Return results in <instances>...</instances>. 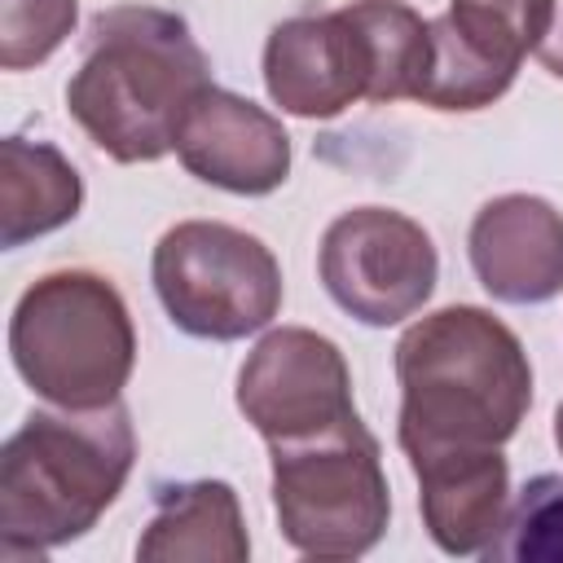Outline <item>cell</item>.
Here are the masks:
<instances>
[{
	"mask_svg": "<svg viewBox=\"0 0 563 563\" xmlns=\"http://www.w3.org/2000/svg\"><path fill=\"white\" fill-rule=\"evenodd\" d=\"M523 57L528 53L506 31L449 4L431 18V57L418 101L431 110H484L515 84Z\"/></svg>",
	"mask_w": 563,
	"mask_h": 563,
	"instance_id": "4fadbf2b",
	"label": "cell"
},
{
	"mask_svg": "<svg viewBox=\"0 0 563 563\" xmlns=\"http://www.w3.org/2000/svg\"><path fill=\"white\" fill-rule=\"evenodd\" d=\"M251 554L238 493L224 479H189L158 488V510L136 541L145 563H242Z\"/></svg>",
	"mask_w": 563,
	"mask_h": 563,
	"instance_id": "5bb4252c",
	"label": "cell"
},
{
	"mask_svg": "<svg viewBox=\"0 0 563 563\" xmlns=\"http://www.w3.org/2000/svg\"><path fill=\"white\" fill-rule=\"evenodd\" d=\"M475 4L497 9V13L510 18L528 40L541 44V35H545V26H550V4H554V0H475Z\"/></svg>",
	"mask_w": 563,
	"mask_h": 563,
	"instance_id": "d6986e66",
	"label": "cell"
},
{
	"mask_svg": "<svg viewBox=\"0 0 563 563\" xmlns=\"http://www.w3.org/2000/svg\"><path fill=\"white\" fill-rule=\"evenodd\" d=\"M537 62H541L550 75L563 79V0L550 4V26H545V35H541V44H537Z\"/></svg>",
	"mask_w": 563,
	"mask_h": 563,
	"instance_id": "ffe728a7",
	"label": "cell"
},
{
	"mask_svg": "<svg viewBox=\"0 0 563 563\" xmlns=\"http://www.w3.org/2000/svg\"><path fill=\"white\" fill-rule=\"evenodd\" d=\"M418 506L444 554H484L510 510V466L501 449H431L409 457Z\"/></svg>",
	"mask_w": 563,
	"mask_h": 563,
	"instance_id": "7c38bea8",
	"label": "cell"
},
{
	"mask_svg": "<svg viewBox=\"0 0 563 563\" xmlns=\"http://www.w3.org/2000/svg\"><path fill=\"white\" fill-rule=\"evenodd\" d=\"M484 554L510 563H563V475L528 479L523 493L510 497L506 523Z\"/></svg>",
	"mask_w": 563,
	"mask_h": 563,
	"instance_id": "e0dca14e",
	"label": "cell"
},
{
	"mask_svg": "<svg viewBox=\"0 0 563 563\" xmlns=\"http://www.w3.org/2000/svg\"><path fill=\"white\" fill-rule=\"evenodd\" d=\"M154 290L176 330L233 343L264 330L282 308L273 251L220 220H180L154 246Z\"/></svg>",
	"mask_w": 563,
	"mask_h": 563,
	"instance_id": "8992f818",
	"label": "cell"
},
{
	"mask_svg": "<svg viewBox=\"0 0 563 563\" xmlns=\"http://www.w3.org/2000/svg\"><path fill=\"white\" fill-rule=\"evenodd\" d=\"M264 88L295 119H334L352 101H369L374 53L352 9L277 22L264 44Z\"/></svg>",
	"mask_w": 563,
	"mask_h": 563,
	"instance_id": "9c48e42d",
	"label": "cell"
},
{
	"mask_svg": "<svg viewBox=\"0 0 563 563\" xmlns=\"http://www.w3.org/2000/svg\"><path fill=\"white\" fill-rule=\"evenodd\" d=\"M405 457L431 449H501L528 405L532 365L519 334L475 303L413 321L396 343Z\"/></svg>",
	"mask_w": 563,
	"mask_h": 563,
	"instance_id": "6da1fadb",
	"label": "cell"
},
{
	"mask_svg": "<svg viewBox=\"0 0 563 563\" xmlns=\"http://www.w3.org/2000/svg\"><path fill=\"white\" fill-rule=\"evenodd\" d=\"M136 462L128 409L31 413L0 449V559H40L84 537Z\"/></svg>",
	"mask_w": 563,
	"mask_h": 563,
	"instance_id": "3957f363",
	"label": "cell"
},
{
	"mask_svg": "<svg viewBox=\"0 0 563 563\" xmlns=\"http://www.w3.org/2000/svg\"><path fill=\"white\" fill-rule=\"evenodd\" d=\"M554 444H559V453H563V405H559V413H554Z\"/></svg>",
	"mask_w": 563,
	"mask_h": 563,
	"instance_id": "44dd1931",
	"label": "cell"
},
{
	"mask_svg": "<svg viewBox=\"0 0 563 563\" xmlns=\"http://www.w3.org/2000/svg\"><path fill=\"white\" fill-rule=\"evenodd\" d=\"M84 180L57 145L4 136L0 141V242L13 251L75 220Z\"/></svg>",
	"mask_w": 563,
	"mask_h": 563,
	"instance_id": "9a60e30c",
	"label": "cell"
},
{
	"mask_svg": "<svg viewBox=\"0 0 563 563\" xmlns=\"http://www.w3.org/2000/svg\"><path fill=\"white\" fill-rule=\"evenodd\" d=\"M471 268L501 303H545L563 290V211L537 194H501L471 220Z\"/></svg>",
	"mask_w": 563,
	"mask_h": 563,
	"instance_id": "8fae6325",
	"label": "cell"
},
{
	"mask_svg": "<svg viewBox=\"0 0 563 563\" xmlns=\"http://www.w3.org/2000/svg\"><path fill=\"white\" fill-rule=\"evenodd\" d=\"M211 88L189 22L154 4L101 9L66 84V110L114 163H158L176 150L185 110Z\"/></svg>",
	"mask_w": 563,
	"mask_h": 563,
	"instance_id": "7a4b0ae2",
	"label": "cell"
},
{
	"mask_svg": "<svg viewBox=\"0 0 563 563\" xmlns=\"http://www.w3.org/2000/svg\"><path fill=\"white\" fill-rule=\"evenodd\" d=\"M352 18L361 22L374 53V97L369 101H418L431 57V22L413 13L405 0H352Z\"/></svg>",
	"mask_w": 563,
	"mask_h": 563,
	"instance_id": "2e32d148",
	"label": "cell"
},
{
	"mask_svg": "<svg viewBox=\"0 0 563 563\" xmlns=\"http://www.w3.org/2000/svg\"><path fill=\"white\" fill-rule=\"evenodd\" d=\"M22 383L57 409H106L132 378L136 330L123 295L88 268L44 273L9 321Z\"/></svg>",
	"mask_w": 563,
	"mask_h": 563,
	"instance_id": "277c9868",
	"label": "cell"
},
{
	"mask_svg": "<svg viewBox=\"0 0 563 563\" xmlns=\"http://www.w3.org/2000/svg\"><path fill=\"white\" fill-rule=\"evenodd\" d=\"M330 299L365 325H400L440 277L431 233L391 207H352L330 220L317 255Z\"/></svg>",
	"mask_w": 563,
	"mask_h": 563,
	"instance_id": "52a82bcc",
	"label": "cell"
},
{
	"mask_svg": "<svg viewBox=\"0 0 563 563\" xmlns=\"http://www.w3.org/2000/svg\"><path fill=\"white\" fill-rule=\"evenodd\" d=\"M273 510L282 537L312 559H356L374 550L391 519L378 440L356 418L308 435L268 444Z\"/></svg>",
	"mask_w": 563,
	"mask_h": 563,
	"instance_id": "5b68a950",
	"label": "cell"
},
{
	"mask_svg": "<svg viewBox=\"0 0 563 563\" xmlns=\"http://www.w3.org/2000/svg\"><path fill=\"white\" fill-rule=\"evenodd\" d=\"M176 154L189 176L242 198H264L282 189L290 176L286 128L264 106L216 84L185 110Z\"/></svg>",
	"mask_w": 563,
	"mask_h": 563,
	"instance_id": "30bf717a",
	"label": "cell"
},
{
	"mask_svg": "<svg viewBox=\"0 0 563 563\" xmlns=\"http://www.w3.org/2000/svg\"><path fill=\"white\" fill-rule=\"evenodd\" d=\"M238 409L268 444L308 440L356 418L339 343L303 325L268 330L238 369Z\"/></svg>",
	"mask_w": 563,
	"mask_h": 563,
	"instance_id": "ba28073f",
	"label": "cell"
},
{
	"mask_svg": "<svg viewBox=\"0 0 563 563\" xmlns=\"http://www.w3.org/2000/svg\"><path fill=\"white\" fill-rule=\"evenodd\" d=\"M75 0H4L0 4V66L26 70L48 62L75 31Z\"/></svg>",
	"mask_w": 563,
	"mask_h": 563,
	"instance_id": "ac0fdd59",
	"label": "cell"
}]
</instances>
